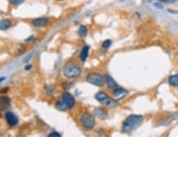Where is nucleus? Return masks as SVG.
Masks as SVG:
<instances>
[{"instance_id":"dca6fc26","label":"nucleus","mask_w":178,"mask_h":178,"mask_svg":"<svg viewBox=\"0 0 178 178\" xmlns=\"http://www.w3.org/2000/svg\"><path fill=\"white\" fill-rule=\"evenodd\" d=\"M56 108L60 111H65L68 109L67 104L64 102V101H58L56 104Z\"/></svg>"},{"instance_id":"a878e982","label":"nucleus","mask_w":178,"mask_h":178,"mask_svg":"<svg viewBox=\"0 0 178 178\" xmlns=\"http://www.w3.org/2000/svg\"><path fill=\"white\" fill-rule=\"evenodd\" d=\"M5 79H6V78H5V77H1V79H0V82H2L4 80H5Z\"/></svg>"},{"instance_id":"20e7f679","label":"nucleus","mask_w":178,"mask_h":178,"mask_svg":"<svg viewBox=\"0 0 178 178\" xmlns=\"http://www.w3.org/2000/svg\"><path fill=\"white\" fill-rule=\"evenodd\" d=\"M82 125L87 129H91L95 126V120L94 117L89 113H85L81 118Z\"/></svg>"},{"instance_id":"4be33fe9","label":"nucleus","mask_w":178,"mask_h":178,"mask_svg":"<svg viewBox=\"0 0 178 178\" xmlns=\"http://www.w3.org/2000/svg\"><path fill=\"white\" fill-rule=\"evenodd\" d=\"M158 1H161V2H164V3H171V2H174L175 0H158Z\"/></svg>"},{"instance_id":"1a4fd4ad","label":"nucleus","mask_w":178,"mask_h":178,"mask_svg":"<svg viewBox=\"0 0 178 178\" xmlns=\"http://www.w3.org/2000/svg\"><path fill=\"white\" fill-rule=\"evenodd\" d=\"M100 103H101L103 105L107 106V107L109 108H115L116 107L117 105L116 101L113 99L110 98L108 96L106 97V98L104 99V100H102Z\"/></svg>"},{"instance_id":"7ed1b4c3","label":"nucleus","mask_w":178,"mask_h":178,"mask_svg":"<svg viewBox=\"0 0 178 178\" xmlns=\"http://www.w3.org/2000/svg\"><path fill=\"white\" fill-rule=\"evenodd\" d=\"M86 80L89 84L97 86V87H101L104 85L105 79L103 78V76H101L99 73L92 72L87 75L86 77Z\"/></svg>"},{"instance_id":"a211bd4d","label":"nucleus","mask_w":178,"mask_h":178,"mask_svg":"<svg viewBox=\"0 0 178 178\" xmlns=\"http://www.w3.org/2000/svg\"><path fill=\"white\" fill-rule=\"evenodd\" d=\"M87 27L84 25H82L80 26V28H79V31H78V34L80 36H85L87 35Z\"/></svg>"},{"instance_id":"9b49d317","label":"nucleus","mask_w":178,"mask_h":178,"mask_svg":"<svg viewBox=\"0 0 178 178\" xmlns=\"http://www.w3.org/2000/svg\"><path fill=\"white\" fill-rule=\"evenodd\" d=\"M128 94V91L126 89H122V88H117L115 89L113 91V96L116 97L117 99H121L122 97H124Z\"/></svg>"},{"instance_id":"6e6552de","label":"nucleus","mask_w":178,"mask_h":178,"mask_svg":"<svg viewBox=\"0 0 178 178\" xmlns=\"http://www.w3.org/2000/svg\"><path fill=\"white\" fill-rule=\"evenodd\" d=\"M94 114L101 120H106L108 117V113L106 111L101 108H96L94 109Z\"/></svg>"},{"instance_id":"f03ea898","label":"nucleus","mask_w":178,"mask_h":178,"mask_svg":"<svg viewBox=\"0 0 178 178\" xmlns=\"http://www.w3.org/2000/svg\"><path fill=\"white\" fill-rule=\"evenodd\" d=\"M81 69L73 62H68L64 69V75L66 78H77L81 74Z\"/></svg>"},{"instance_id":"2eb2a0df","label":"nucleus","mask_w":178,"mask_h":178,"mask_svg":"<svg viewBox=\"0 0 178 178\" xmlns=\"http://www.w3.org/2000/svg\"><path fill=\"white\" fill-rule=\"evenodd\" d=\"M168 83L172 87H178V74L170 76L168 78Z\"/></svg>"},{"instance_id":"6ab92c4d","label":"nucleus","mask_w":178,"mask_h":178,"mask_svg":"<svg viewBox=\"0 0 178 178\" xmlns=\"http://www.w3.org/2000/svg\"><path fill=\"white\" fill-rule=\"evenodd\" d=\"M25 0H9V1L10 3H11L13 5H19L21 4L22 3L24 2Z\"/></svg>"},{"instance_id":"393cba45","label":"nucleus","mask_w":178,"mask_h":178,"mask_svg":"<svg viewBox=\"0 0 178 178\" xmlns=\"http://www.w3.org/2000/svg\"><path fill=\"white\" fill-rule=\"evenodd\" d=\"M155 6H158L157 8H159V9H163V6L162 5L160 4H155Z\"/></svg>"},{"instance_id":"bb28decb","label":"nucleus","mask_w":178,"mask_h":178,"mask_svg":"<svg viewBox=\"0 0 178 178\" xmlns=\"http://www.w3.org/2000/svg\"><path fill=\"white\" fill-rule=\"evenodd\" d=\"M57 1H63V0H57Z\"/></svg>"},{"instance_id":"9d476101","label":"nucleus","mask_w":178,"mask_h":178,"mask_svg":"<svg viewBox=\"0 0 178 178\" xmlns=\"http://www.w3.org/2000/svg\"><path fill=\"white\" fill-rule=\"evenodd\" d=\"M104 79H105V81L107 84L108 87L111 89H115L117 87V82L115 81L114 79L112 78L111 76H108V75H105L104 76Z\"/></svg>"},{"instance_id":"f8f14e48","label":"nucleus","mask_w":178,"mask_h":178,"mask_svg":"<svg viewBox=\"0 0 178 178\" xmlns=\"http://www.w3.org/2000/svg\"><path fill=\"white\" fill-rule=\"evenodd\" d=\"M1 101V111H3L4 109H6L10 106V99L6 96H1L0 99Z\"/></svg>"},{"instance_id":"4468645a","label":"nucleus","mask_w":178,"mask_h":178,"mask_svg":"<svg viewBox=\"0 0 178 178\" xmlns=\"http://www.w3.org/2000/svg\"><path fill=\"white\" fill-rule=\"evenodd\" d=\"M11 21L9 19H4L0 23V28L1 30H6L11 26Z\"/></svg>"},{"instance_id":"39448f33","label":"nucleus","mask_w":178,"mask_h":178,"mask_svg":"<svg viewBox=\"0 0 178 178\" xmlns=\"http://www.w3.org/2000/svg\"><path fill=\"white\" fill-rule=\"evenodd\" d=\"M5 119L9 125L11 126H16L19 122L18 117L12 112H6L5 113Z\"/></svg>"},{"instance_id":"f257e3e1","label":"nucleus","mask_w":178,"mask_h":178,"mask_svg":"<svg viewBox=\"0 0 178 178\" xmlns=\"http://www.w3.org/2000/svg\"><path fill=\"white\" fill-rule=\"evenodd\" d=\"M143 117L139 115H130L123 123L122 131L123 133H130L135 131L143 122Z\"/></svg>"},{"instance_id":"0eeeda50","label":"nucleus","mask_w":178,"mask_h":178,"mask_svg":"<svg viewBox=\"0 0 178 178\" xmlns=\"http://www.w3.org/2000/svg\"><path fill=\"white\" fill-rule=\"evenodd\" d=\"M32 25L36 27H41L45 26L48 23V19L47 18H36L32 21Z\"/></svg>"},{"instance_id":"423d86ee","label":"nucleus","mask_w":178,"mask_h":178,"mask_svg":"<svg viewBox=\"0 0 178 178\" xmlns=\"http://www.w3.org/2000/svg\"><path fill=\"white\" fill-rule=\"evenodd\" d=\"M62 100L67 104L68 108H72L75 105V99L73 96L69 92H64L62 96Z\"/></svg>"},{"instance_id":"5701e85b","label":"nucleus","mask_w":178,"mask_h":178,"mask_svg":"<svg viewBox=\"0 0 178 178\" xmlns=\"http://www.w3.org/2000/svg\"><path fill=\"white\" fill-rule=\"evenodd\" d=\"M32 66L31 65V64H27V65L25 67V69L26 71H29L32 69Z\"/></svg>"},{"instance_id":"f3484780","label":"nucleus","mask_w":178,"mask_h":178,"mask_svg":"<svg viewBox=\"0 0 178 178\" xmlns=\"http://www.w3.org/2000/svg\"><path fill=\"white\" fill-rule=\"evenodd\" d=\"M108 94L104 92V91H99V92L96 94V95H95V99H96L97 101L101 102L102 100H104V99L106 98Z\"/></svg>"},{"instance_id":"b1692460","label":"nucleus","mask_w":178,"mask_h":178,"mask_svg":"<svg viewBox=\"0 0 178 178\" xmlns=\"http://www.w3.org/2000/svg\"><path fill=\"white\" fill-rule=\"evenodd\" d=\"M34 36H30V37H29V38H27V39H26V40H25V41H27V42H29V41H32V40H33V39H34Z\"/></svg>"},{"instance_id":"ddd939ff","label":"nucleus","mask_w":178,"mask_h":178,"mask_svg":"<svg viewBox=\"0 0 178 178\" xmlns=\"http://www.w3.org/2000/svg\"><path fill=\"white\" fill-rule=\"evenodd\" d=\"M89 47L88 45H85L83 47V48L82 49L81 52L80 54V58L81 59L82 62H85L87 60V56H88V52H89Z\"/></svg>"},{"instance_id":"412c9836","label":"nucleus","mask_w":178,"mask_h":178,"mask_svg":"<svg viewBox=\"0 0 178 178\" xmlns=\"http://www.w3.org/2000/svg\"><path fill=\"white\" fill-rule=\"evenodd\" d=\"M48 136H50V137H60V136H61V134L57 133V132H52V133H50V134L48 135Z\"/></svg>"},{"instance_id":"aec40b11","label":"nucleus","mask_w":178,"mask_h":178,"mask_svg":"<svg viewBox=\"0 0 178 178\" xmlns=\"http://www.w3.org/2000/svg\"><path fill=\"white\" fill-rule=\"evenodd\" d=\"M111 40L108 39L103 43L102 46H103V48H109L110 46H111Z\"/></svg>"}]
</instances>
